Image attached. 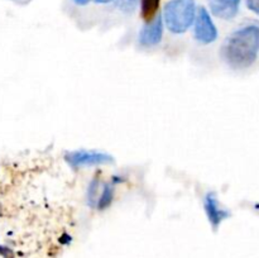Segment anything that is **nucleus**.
Segmentation results:
<instances>
[{
  "mask_svg": "<svg viewBox=\"0 0 259 258\" xmlns=\"http://www.w3.org/2000/svg\"><path fill=\"white\" fill-rule=\"evenodd\" d=\"M222 56L233 70H245L259 56V24L249 23L235 29L223 45Z\"/></svg>",
  "mask_w": 259,
  "mask_h": 258,
  "instance_id": "2",
  "label": "nucleus"
},
{
  "mask_svg": "<svg viewBox=\"0 0 259 258\" xmlns=\"http://www.w3.org/2000/svg\"><path fill=\"white\" fill-rule=\"evenodd\" d=\"M161 0H141V15L146 23L152 22L158 15Z\"/></svg>",
  "mask_w": 259,
  "mask_h": 258,
  "instance_id": "9",
  "label": "nucleus"
},
{
  "mask_svg": "<svg viewBox=\"0 0 259 258\" xmlns=\"http://www.w3.org/2000/svg\"><path fill=\"white\" fill-rule=\"evenodd\" d=\"M163 17L157 15L152 22L146 23L139 32V43L143 47H154L159 45L163 37Z\"/></svg>",
  "mask_w": 259,
  "mask_h": 258,
  "instance_id": "7",
  "label": "nucleus"
},
{
  "mask_svg": "<svg viewBox=\"0 0 259 258\" xmlns=\"http://www.w3.org/2000/svg\"><path fill=\"white\" fill-rule=\"evenodd\" d=\"M98 4H109V3H111L113 0H95Z\"/></svg>",
  "mask_w": 259,
  "mask_h": 258,
  "instance_id": "13",
  "label": "nucleus"
},
{
  "mask_svg": "<svg viewBox=\"0 0 259 258\" xmlns=\"http://www.w3.org/2000/svg\"><path fill=\"white\" fill-rule=\"evenodd\" d=\"M138 0H116V5L124 13L133 12Z\"/></svg>",
  "mask_w": 259,
  "mask_h": 258,
  "instance_id": "10",
  "label": "nucleus"
},
{
  "mask_svg": "<svg viewBox=\"0 0 259 258\" xmlns=\"http://www.w3.org/2000/svg\"><path fill=\"white\" fill-rule=\"evenodd\" d=\"M28 176V169L0 163V258H61L62 219L43 215Z\"/></svg>",
  "mask_w": 259,
  "mask_h": 258,
  "instance_id": "1",
  "label": "nucleus"
},
{
  "mask_svg": "<svg viewBox=\"0 0 259 258\" xmlns=\"http://www.w3.org/2000/svg\"><path fill=\"white\" fill-rule=\"evenodd\" d=\"M210 13L223 20H232L238 15L242 0H207Z\"/></svg>",
  "mask_w": 259,
  "mask_h": 258,
  "instance_id": "8",
  "label": "nucleus"
},
{
  "mask_svg": "<svg viewBox=\"0 0 259 258\" xmlns=\"http://www.w3.org/2000/svg\"><path fill=\"white\" fill-rule=\"evenodd\" d=\"M65 159L72 168H82V167L98 166V164H108L113 162V157L105 152L94 151V149H77V151L67 152Z\"/></svg>",
  "mask_w": 259,
  "mask_h": 258,
  "instance_id": "5",
  "label": "nucleus"
},
{
  "mask_svg": "<svg viewBox=\"0 0 259 258\" xmlns=\"http://www.w3.org/2000/svg\"><path fill=\"white\" fill-rule=\"evenodd\" d=\"M247 7L250 12L259 15V0H247Z\"/></svg>",
  "mask_w": 259,
  "mask_h": 258,
  "instance_id": "11",
  "label": "nucleus"
},
{
  "mask_svg": "<svg viewBox=\"0 0 259 258\" xmlns=\"http://www.w3.org/2000/svg\"><path fill=\"white\" fill-rule=\"evenodd\" d=\"M197 14L195 0H169L163 8V22L174 34H184L194 25Z\"/></svg>",
  "mask_w": 259,
  "mask_h": 258,
  "instance_id": "3",
  "label": "nucleus"
},
{
  "mask_svg": "<svg viewBox=\"0 0 259 258\" xmlns=\"http://www.w3.org/2000/svg\"><path fill=\"white\" fill-rule=\"evenodd\" d=\"M218 28L212 20L211 14L205 7L197 8V14L194 22V38L197 43L207 46L218 39Z\"/></svg>",
  "mask_w": 259,
  "mask_h": 258,
  "instance_id": "4",
  "label": "nucleus"
},
{
  "mask_svg": "<svg viewBox=\"0 0 259 258\" xmlns=\"http://www.w3.org/2000/svg\"><path fill=\"white\" fill-rule=\"evenodd\" d=\"M204 207L205 212L207 215V219H209L210 224H211L212 229L218 230L219 225L224 222L225 219L232 217L230 211L228 209H225L222 204H220L219 199L217 197V195L214 192H207V195L204 199Z\"/></svg>",
  "mask_w": 259,
  "mask_h": 258,
  "instance_id": "6",
  "label": "nucleus"
},
{
  "mask_svg": "<svg viewBox=\"0 0 259 258\" xmlns=\"http://www.w3.org/2000/svg\"><path fill=\"white\" fill-rule=\"evenodd\" d=\"M72 2L75 3L76 5H78V7H85V5H88L91 0H72Z\"/></svg>",
  "mask_w": 259,
  "mask_h": 258,
  "instance_id": "12",
  "label": "nucleus"
}]
</instances>
